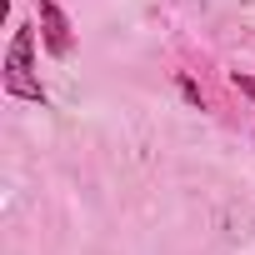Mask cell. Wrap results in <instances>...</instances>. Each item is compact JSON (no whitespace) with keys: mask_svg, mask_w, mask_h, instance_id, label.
I'll list each match as a JSON object with an SVG mask.
<instances>
[{"mask_svg":"<svg viewBox=\"0 0 255 255\" xmlns=\"http://www.w3.org/2000/svg\"><path fill=\"white\" fill-rule=\"evenodd\" d=\"M35 50H40V25L35 20H20L10 45H5V65H0V90L10 100H25V105H40L50 110V90L40 85L35 75Z\"/></svg>","mask_w":255,"mask_h":255,"instance_id":"6da1fadb","label":"cell"},{"mask_svg":"<svg viewBox=\"0 0 255 255\" xmlns=\"http://www.w3.org/2000/svg\"><path fill=\"white\" fill-rule=\"evenodd\" d=\"M35 25H40V50L50 60H70L75 55V25H70L60 0H35Z\"/></svg>","mask_w":255,"mask_h":255,"instance_id":"7a4b0ae2","label":"cell"},{"mask_svg":"<svg viewBox=\"0 0 255 255\" xmlns=\"http://www.w3.org/2000/svg\"><path fill=\"white\" fill-rule=\"evenodd\" d=\"M175 85H180V95H185V100H190V105H200V110H210V100H205V90H200V85H195V80H190V75H185V70H180V75H175Z\"/></svg>","mask_w":255,"mask_h":255,"instance_id":"3957f363","label":"cell"},{"mask_svg":"<svg viewBox=\"0 0 255 255\" xmlns=\"http://www.w3.org/2000/svg\"><path fill=\"white\" fill-rule=\"evenodd\" d=\"M230 85H235V90L255 105V70H230Z\"/></svg>","mask_w":255,"mask_h":255,"instance_id":"277c9868","label":"cell"},{"mask_svg":"<svg viewBox=\"0 0 255 255\" xmlns=\"http://www.w3.org/2000/svg\"><path fill=\"white\" fill-rule=\"evenodd\" d=\"M250 135H255V130H250Z\"/></svg>","mask_w":255,"mask_h":255,"instance_id":"5b68a950","label":"cell"}]
</instances>
